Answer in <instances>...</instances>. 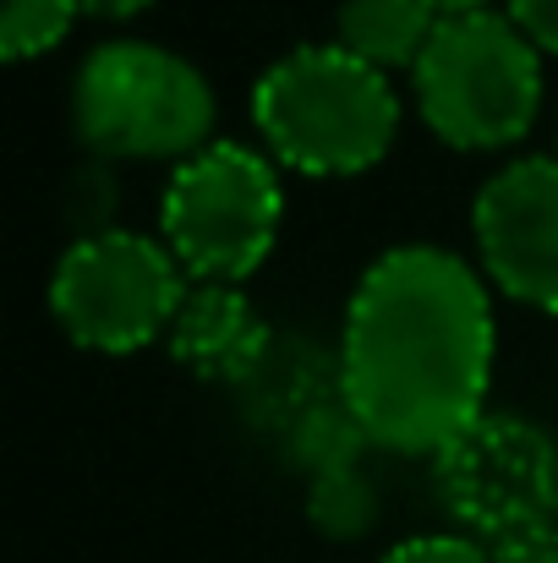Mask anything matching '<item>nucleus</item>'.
<instances>
[{"label":"nucleus","mask_w":558,"mask_h":563,"mask_svg":"<svg viewBox=\"0 0 558 563\" xmlns=\"http://www.w3.org/2000/svg\"><path fill=\"white\" fill-rule=\"evenodd\" d=\"M252 126L269 154L302 176H357L389 154L400 99L389 71L351 49L302 44L252 82Z\"/></svg>","instance_id":"2"},{"label":"nucleus","mask_w":558,"mask_h":563,"mask_svg":"<svg viewBox=\"0 0 558 563\" xmlns=\"http://www.w3.org/2000/svg\"><path fill=\"white\" fill-rule=\"evenodd\" d=\"M493 301L482 274L427 241L372 257L346 301L340 394L372 443L444 454L493 383Z\"/></svg>","instance_id":"1"},{"label":"nucleus","mask_w":558,"mask_h":563,"mask_svg":"<svg viewBox=\"0 0 558 563\" xmlns=\"http://www.w3.org/2000/svg\"><path fill=\"white\" fill-rule=\"evenodd\" d=\"M510 16L526 27V38L537 49H554L558 55V0H510Z\"/></svg>","instance_id":"16"},{"label":"nucleus","mask_w":558,"mask_h":563,"mask_svg":"<svg viewBox=\"0 0 558 563\" xmlns=\"http://www.w3.org/2000/svg\"><path fill=\"white\" fill-rule=\"evenodd\" d=\"M378 563H493L488 553V542H477V537H411V542H400V548H389Z\"/></svg>","instance_id":"14"},{"label":"nucleus","mask_w":558,"mask_h":563,"mask_svg":"<svg viewBox=\"0 0 558 563\" xmlns=\"http://www.w3.org/2000/svg\"><path fill=\"white\" fill-rule=\"evenodd\" d=\"M143 5H154V0H83V11H88V16H110V22L138 16Z\"/></svg>","instance_id":"17"},{"label":"nucleus","mask_w":558,"mask_h":563,"mask_svg":"<svg viewBox=\"0 0 558 563\" xmlns=\"http://www.w3.org/2000/svg\"><path fill=\"white\" fill-rule=\"evenodd\" d=\"M307 520L329 537V542H357L378 526V487L362 465L346 471H324L307 487Z\"/></svg>","instance_id":"12"},{"label":"nucleus","mask_w":558,"mask_h":563,"mask_svg":"<svg viewBox=\"0 0 558 563\" xmlns=\"http://www.w3.org/2000/svg\"><path fill=\"white\" fill-rule=\"evenodd\" d=\"M77 11H83V0H6V11H0L6 60H28V55H44L50 44H61Z\"/></svg>","instance_id":"13"},{"label":"nucleus","mask_w":558,"mask_h":563,"mask_svg":"<svg viewBox=\"0 0 558 563\" xmlns=\"http://www.w3.org/2000/svg\"><path fill=\"white\" fill-rule=\"evenodd\" d=\"M433 27L438 11L427 0H340L335 44L378 71H394V66H416Z\"/></svg>","instance_id":"10"},{"label":"nucleus","mask_w":558,"mask_h":563,"mask_svg":"<svg viewBox=\"0 0 558 563\" xmlns=\"http://www.w3.org/2000/svg\"><path fill=\"white\" fill-rule=\"evenodd\" d=\"M438 16H460V11H488V0H427Z\"/></svg>","instance_id":"18"},{"label":"nucleus","mask_w":558,"mask_h":563,"mask_svg":"<svg viewBox=\"0 0 558 563\" xmlns=\"http://www.w3.org/2000/svg\"><path fill=\"white\" fill-rule=\"evenodd\" d=\"M280 219L285 191L274 159L230 137L182 159L160 197L165 246L192 279L208 285H241L247 274H258L280 241Z\"/></svg>","instance_id":"5"},{"label":"nucleus","mask_w":558,"mask_h":563,"mask_svg":"<svg viewBox=\"0 0 558 563\" xmlns=\"http://www.w3.org/2000/svg\"><path fill=\"white\" fill-rule=\"evenodd\" d=\"M362 443H372V438L368 427L357 421V410L346 405V394H335L324 405H302L291 416V460L307 465L313 476L362 465Z\"/></svg>","instance_id":"11"},{"label":"nucleus","mask_w":558,"mask_h":563,"mask_svg":"<svg viewBox=\"0 0 558 563\" xmlns=\"http://www.w3.org/2000/svg\"><path fill=\"white\" fill-rule=\"evenodd\" d=\"M171 356L186 373L214 377V383H252L269 362V323L247 301L241 285H208L192 279L182 312L171 323Z\"/></svg>","instance_id":"9"},{"label":"nucleus","mask_w":558,"mask_h":563,"mask_svg":"<svg viewBox=\"0 0 558 563\" xmlns=\"http://www.w3.org/2000/svg\"><path fill=\"white\" fill-rule=\"evenodd\" d=\"M422 121L471 154L510 148L543 110V49L510 11L438 16L427 49L411 66Z\"/></svg>","instance_id":"3"},{"label":"nucleus","mask_w":558,"mask_h":563,"mask_svg":"<svg viewBox=\"0 0 558 563\" xmlns=\"http://www.w3.org/2000/svg\"><path fill=\"white\" fill-rule=\"evenodd\" d=\"M186 290V268L165 241L138 230H94L61 252L50 274V312L83 351L127 356L171 334Z\"/></svg>","instance_id":"6"},{"label":"nucleus","mask_w":558,"mask_h":563,"mask_svg":"<svg viewBox=\"0 0 558 563\" xmlns=\"http://www.w3.org/2000/svg\"><path fill=\"white\" fill-rule=\"evenodd\" d=\"M493 563H558V520H537V526H521L499 542H488Z\"/></svg>","instance_id":"15"},{"label":"nucleus","mask_w":558,"mask_h":563,"mask_svg":"<svg viewBox=\"0 0 558 563\" xmlns=\"http://www.w3.org/2000/svg\"><path fill=\"white\" fill-rule=\"evenodd\" d=\"M471 235L504 296L558 312V159L526 154L493 170L471 202Z\"/></svg>","instance_id":"8"},{"label":"nucleus","mask_w":558,"mask_h":563,"mask_svg":"<svg viewBox=\"0 0 558 563\" xmlns=\"http://www.w3.org/2000/svg\"><path fill=\"white\" fill-rule=\"evenodd\" d=\"M554 520H558V504H554Z\"/></svg>","instance_id":"19"},{"label":"nucleus","mask_w":558,"mask_h":563,"mask_svg":"<svg viewBox=\"0 0 558 563\" xmlns=\"http://www.w3.org/2000/svg\"><path fill=\"white\" fill-rule=\"evenodd\" d=\"M72 126L105 159H192L214 143V88L165 44H99L72 77Z\"/></svg>","instance_id":"4"},{"label":"nucleus","mask_w":558,"mask_h":563,"mask_svg":"<svg viewBox=\"0 0 558 563\" xmlns=\"http://www.w3.org/2000/svg\"><path fill=\"white\" fill-rule=\"evenodd\" d=\"M433 487L460 537L499 542L521 526L554 520L558 443L521 416H477L444 454H433Z\"/></svg>","instance_id":"7"}]
</instances>
